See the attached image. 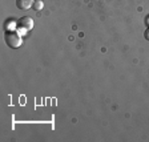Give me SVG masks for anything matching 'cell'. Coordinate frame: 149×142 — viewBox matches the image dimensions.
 <instances>
[{"label":"cell","mask_w":149,"mask_h":142,"mask_svg":"<svg viewBox=\"0 0 149 142\" xmlns=\"http://www.w3.org/2000/svg\"><path fill=\"white\" fill-rule=\"evenodd\" d=\"M4 41L9 48H19L22 45V37L16 31H6L4 33Z\"/></svg>","instance_id":"6da1fadb"},{"label":"cell","mask_w":149,"mask_h":142,"mask_svg":"<svg viewBox=\"0 0 149 142\" xmlns=\"http://www.w3.org/2000/svg\"><path fill=\"white\" fill-rule=\"evenodd\" d=\"M16 25H17V28L20 31H31L33 28V20L31 17H28V16H24V17L19 19Z\"/></svg>","instance_id":"7a4b0ae2"},{"label":"cell","mask_w":149,"mask_h":142,"mask_svg":"<svg viewBox=\"0 0 149 142\" xmlns=\"http://www.w3.org/2000/svg\"><path fill=\"white\" fill-rule=\"evenodd\" d=\"M16 7L22 11H27L33 7V0H16Z\"/></svg>","instance_id":"3957f363"},{"label":"cell","mask_w":149,"mask_h":142,"mask_svg":"<svg viewBox=\"0 0 149 142\" xmlns=\"http://www.w3.org/2000/svg\"><path fill=\"white\" fill-rule=\"evenodd\" d=\"M41 8H43V1L41 0H36L33 3V9L35 11H40Z\"/></svg>","instance_id":"277c9868"},{"label":"cell","mask_w":149,"mask_h":142,"mask_svg":"<svg viewBox=\"0 0 149 142\" xmlns=\"http://www.w3.org/2000/svg\"><path fill=\"white\" fill-rule=\"evenodd\" d=\"M144 37H145V40H146V41H149V27H148V29H146V31L144 32Z\"/></svg>","instance_id":"5b68a950"},{"label":"cell","mask_w":149,"mask_h":142,"mask_svg":"<svg viewBox=\"0 0 149 142\" xmlns=\"http://www.w3.org/2000/svg\"><path fill=\"white\" fill-rule=\"evenodd\" d=\"M145 24H146V25H148V27H149V15L146 16V19H145Z\"/></svg>","instance_id":"8992f818"}]
</instances>
